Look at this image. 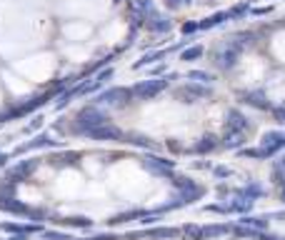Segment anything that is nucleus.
<instances>
[{"label":"nucleus","instance_id":"nucleus-20","mask_svg":"<svg viewBox=\"0 0 285 240\" xmlns=\"http://www.w3.org/2000/svg\"><path fill=\"white\" fill-rule=\"evenodd\" d=\"M145 235L153 238V240H168V238H175L178 230H173V228H155V230H148Z\"/></svg>","mask_w":285,"mask_h":240},{"label":"nucleus","instance_id":"nucleus-16","mask_svg":"<svg viewBox=\"0 0 285 240\" xmlns=\"http://www.w3.org/2000/svg\"><path fill=\"white\" fill-rule=\"evenodd\" d=\"M218 148V140H215V135H203L195 145H193V150L195 153H213Z\"/></svg>","mask_w":285,"mask_h":240},{"label":"nucleus","instance_id":"nucleus-18","mask_svg":"<svg viewBox=\"0 0 285 240\" xmlns=\"http://www.w3.org/2000/svg\"><path fill=\"white\" fill-rule=\"evenodd\" d=\"M243 143H245V133H225V138H223V145L230 148V150L240 148Z\"/></svg>","mask_w":285,"mask_h":240},{"label":"nucleus","instance_id":"nucleus-32","mask_svg":"<svg viewBox=\"0 0 285 240\" xmlns=\"http://www.w3.org/2000/svg\"><path fill=\"white\" fill-rule=\"evenodd\" d=\"M163 3L170 8V10H180V8H185V5H190L193 0H163Z\"/></svg>","mask_w":285,"mask_h":240},{"label":"nucleus","instance_id":"nucleus-4","mask_svg":"<svg viewBox=\"0 0 285 240\" xmlns=\"http://www.w3.org/2000/svg\"><path fill=\"white\" fill-rule=\"evenodd\" d=\"M175 98L180 103H198V100L210 98V88H205L203 83H188V85L175 90Z\"/></svg>","mask_w":285,"mask_h":240},{"label":"nucleus","instance_id":"nucleus-34","mask_svg":"<svg viewBox=\"0 0 285 240\" xmlns=\"http://www.w3.org/2000/svg\"><path fill=\"white\" fill-rule=\"evenodd\" d=\"M43 238H45V240H73L70 235H65V233H53V230L43 233Z\"/></svg>","mask_w":285,"mask_h":240},{"label":"nucleus","instance_id":"nucleus-12","mask_svg":"<svg viewBox=\"0 0 285 240\" xmlns=\"http://www.w3.org/2000/svg\"><path fill=\"white\" fill-rule=\"evenodd\" d=\"M238 98H240V103L253 105L258 110H270V103H268V98H265L263 90H248V93H240Z\"/></svg>","mask_w":285,"mask_h":240},{"label":"nucleus","instance_id":"nucleus-24","mask_svg":"<svg viewBox=\"0 0 285 240\" xmlns=\"http://www.w3.org/2000/svg\"><path fill=\"white\" fill-rule=\"evenodd\" d=\"M228 230H233L230 225H210V228H203V238H218V235H225Z\"/></svg>","mask_w":285,"mask_h":240},{"label":"nucleus","instance_id":"nucleus-26","mask_svg":"<svg viewBox=\"0 0 285 240\" xmlns=\"http://www.w3.org/2000/svg\"><path fill=\"white\" fill-rule=\"evenodd\" d=\"M188 80H195V83H203V85H205V83L213 80V75L205 73V70H190V73H188Z\"/></svg>","mask_w":285,"mask_h":240},{"label":"nucleus","instance_id":"nucleus-42","mask_svg":"<svg viewBox=\"0 0 285 240\" xmlns=\"http://www.w3.org/2000/svg\"><path fill=\"white\" fill-rule=\"evenodd\" d=\"M8 240H25V233H18V235H13V238H8Z\"/></svg>","mask_w":285,"mask_h":240},{"label":"nucleus","instance_id":"nucleus-40","mask_svg":"<svg viewBox=\"0 0 285 240\" xmlns=\"http://www.w3.org/2000/svg\"><path fill=\"white\" fill-rule=\"evenodd\" d=\"M40 123H43V118H35V120L28 125V130H35V128H40Z\"/></svg>","mask_w":285,"mask_h":240},{"label":"nucleus","instance_id":"nucleus-39","mask_svg":"<svg viewBox=\"0 0 285 240\" xmlns=\"http://www.w3.org/2000/svg\"><path fill=\"white\" fill-rule=\"evenodd\" d=\"M215 175H218V178H228V175H230V170L220 165V168H215Z\"/></svg>","mask_w":285,"mask_h":240},{"label":"nucleus","instance_id":"nucleus-6","mask_svg":"<svg viewBox=\"0 0 285 240\" xmlns=\"http://www.w3.org/2000/svg\"><path fill=\"white\" fill-rule=\"evenodd\" d=\"M173 185H175V188H178V193L188 200V205H190L193 200H200V198L205 195V190H203L195 180H190V178H175V180H173Z\"/></svg>","mask_w":285,"mask_h":240},{"label":"nucleus","instance_id":"nucleus-25","mask_svg":"<svg viewBox=\"0 0 285 240\" xmlns=\"http://www.w3.org/2000/svg\"><path fill=\"white\" fill-rule=\"evenodd\" d=\"M125 143H130V145H140V148H148V150H153V148H155V143H153V140L142 138V135H130Z\"/></svg>","mask_w":285,"mask_h":240},{"label":"nucleus","instance_id":"nucleus-7","mask_svg":"<svg viewBox=\"0 0 285 240\" xmlns=\"http://www.w3.org/2000/svg\"><path fill=\"white\" fill-rule=\"evenodd\" d=\"M283 148H285V133L270 130V133H265V135L260 138V150H263V155H265V158L275 155V153H278V150H283Z\"/></svg>","mask_w":285,"mask_h":240},{"label":"nucleus","instance_id":"nucleus-41","mask_svg":"<svg viewBox=\"0 0 285 240\" xmlns=\"http://www.w3.org/2000/svg\"><path fill=\"white\" fill-rule=\"evenodd\" d=\"M260 240H280V238H278V235H270V233H268V235H260Z\"/></svg>","mask_w":285,"mask_h":240},{"label":"nucleus","instance_id":"nucleus-28","mask_svg":"<svg viewBox=\"0 0 285 240\" xmlns=\"http://www.w3.org/2000/svg\"><path fill=\"white\" fill-rule=\"evenodd\" d=\"M240 223H243V225H250V228H255V230H263V228L268 225V218H248V215H245Z\"/></svg>","mask_w":285,"mask_h":240},{"label":"nucleus","instance_id":"nucleus-15","mask_svg":"<svg viewBox=\"0 0 285 240\" xmlns=\"http://www.w3.org/2000/svg\"><path fill=\"white\" fill-rule=\"evenodd\" d=\"M0 230H3V233H13V235H18V233H25V235H30V233H40L43 228H40V225H18V223H0Z\"/></svg>","mask_w":285,"mask_h":240},{"label":"nucleus","instance_id":"nucleus-21","mask_svg":"<svg viewBox=\"0 0 285 240\" xmlns=\"http://www.w3.org/2000/svg\"><path fill=\"white\" fill-rule=\"evenodd\" d=\"M233 233L238 235V238H255V240H260V230H255V228H250V225H235L233 228Z\"/></svg>","mask_w":285,"mask_h":240},{"label":"nucleus","instance_id":"nucleus-9","mask_svg":"<svg viewBox=\"0 0 285 240\" xmlns=\"http://www.w3.org/2000/svg\"><path fill=\"white\" fill-rule=\"evenodd\" d=\"M248 130H250L248 118L238 108H230L225 115V133H248Z\"/></svg>","mask_w":285,"mask_h":240},{"label":"nucleus","instance_id":"nucleus-10","mask_svg":"<svg viewBox=\"0 0 285 240\" xmlns=\"http://www.w3.org/2000/svg\"><path fill=\"white\" fill-rule=\"evenodd\" d=\"M85 138H90V140H123L125 135H123V130H120V128H115V125L105 123V125H98V128L88 130V133H85Z\"/></svg>","mask_w":285,"mask_h":240},{"label":"nucleus","instance_id":"nucleus-8","mask_svg":"<svg viewBox=\"0 0 285 240\" xmlns=\"http://www.w3.org/2000/svg\"><path fill=\"white\" fill-rule=\"evenodd\" d=\"M238 58H240V50H235L233 45H223L218 53H215V65L220 68V70H233L235 65H238Z\"/></svg>","mask_w":285,"mask_h":240},{"label":"nucleus","instance_id":"nucleus-43","mask_svg":"<svg viewBox=\"0 0 285 240\" xmlns=\"http://www.w3.org/2000/svg\"><path fill=\"white\" fill-rule=\"evenodd\" d=\"M5 163H8V155H3V153H0V168H3Z\"/></svg>","mask_w":285,"mask_h":240},{"label":"nucleus","instance_id":"nucleus-37","mask_svg":"<svg viewBox=\"0 0 285 240\" xmlns=\"http://www.w3.org/2000/svg\"><path fill=\"white\" fill-rule=\"evenodd\" d=\"M95 78H98V80H100V83H108V80H110V78H113V68H108V70H103V73H98V75H95Z\"/></svg>","mask_w":285,"mask_h":240},{"label":"nucleus","instance_id":"nucleus-33","mask_svg":"<svg viewBox=\"0 0 285 240\" xmlns=\"http://www.w3.org/2000/svg\"><path fill=\"white\" fill-rule=\"evenodd\" d=\"M270 113H273V118H275V123H280V125H285V105H280V108H270Z\"/></svg>","mask_w":285,"mask_h":240},{"label":"nucleus","instance_id":"nucleus-30","mask_svg":"<svg viewBox=\"0 0 285 240\" xmlns=\"http://www.w3.org/2000/svg\"><path fill=\"white\" fill-rule=\"evenodd\" d=\"M75 163H78V153H65L55 158V165H75Z\"/></svg>","mask_w":285,"mask_h":240},{"label":"nucleus","instance_id":"nucleus-11","mask_svg":"<svg viewBox=\"0 0 285 240\" xmlns=\"http://www.w3.org/2000/svg\"><path fill=\"white\" fill-rule=\"evenodd\" d=\"M145 28H148L150 33H155V35H163V33L170 30V20H168L165 15H160L158 10H153V13L145 18Z\"/></svg>","mask_w":285,"mask_h":240},{"label":"nucleus","instance_id":"nucleus-29","mask_svg":"<svg viewBox=\"0 0 285 240\" xmlns=\"http://www.w3.org/2000/svg\"><path fill=\"white\" fill-rule=\"evenodd\" d=\"M60 223H65V225H73V228H90V225H93L88 218H65V220H60Z\"/></svg>","mask_w":285,"mask_h":240},{"label":"nucleus","instance_id":"nucleus-5","mask_svg":"<svg viewBox=\"0 0 285 240\" xmlns=\"http://www.w3.org/2000/svg\"><path fill=\"white\" fill-rule=\"evenodd\" d=\"M142 168L148 173L158 175V178H170L173 170H175V160H165V158H158V155H148L142 158Z\"/></svg>","mask_w":285,"mask_h":240},{"label":"nucleus","instance_id":"nucleus-22","mask_svg":"<svg viewBox=\"0 0 285 240\" xmlns=\"http://www.w3.org/2000/svg\"><path fill=\"white\" fill-rule=\"evenodd\" d=\"M250 13V0H245V3H240V5H235V8H230L228 10V18L230 20H240L243 15H248Z\"/></svg>","mask_w":285,"mask_h":240},{"label":"nucleus","instance_id":"nucleus-19","mask_svg":"<svg viewBox=\"0 0 285 240\" xmlns=\"http://www.w3.org/2000/svg\"><path fill=\"white\" fill-rule=\"evenodd\" d=\"M163 55H165V50H153V53H148V55H142V58H140V60L133 65V68H135V70H140V68H145V65H150V63L160 60Z\"/></svg>","mask_w":285,"mask_h":240},{"label":"nucleus","instance_id":"nucleus-2","mask_svg":"<svg viewBox=\"0 0 285 240\" xmlns=\"http://www.w3.org/2000/svg\"><path fill=\"white\" fill-rule=\"evenodd\" d=\"M175 75L170 73V75H165V78H150V80H140L138 85H133L130 90H133V98H140V100H153L155 95H160L165 88H168V83L173 80Z\"/></svg>","mask_w":285,"mask_h":240},{"label":"nucleus","instance_id":"nucleus-38","mask_svg":"<svg viewBox=\"0 0 285 240\" xmlns=\"http://www.w3.org/2000/svg\"><path fill=\"white\" fill-rule=\"evenodd\" d=\"M270 10H273V8H270V5H268V8H253V10H250V13H253V15H268V13H270Z\"/></svg>","mask_w":285,"mask_h":240},{"label":"nucleus","instance_id":"nucleus-3","mask_svg":"<svg viewBox=\"0 0 285 240\" xmlns=\"http://www.w3.org/2000/svg\"><path fill=\"white\" fill-rule=\"evenodd\" d=\"M133 98V90L130 88H110V90H103L98 98H95V105H108V108H123L128 105Z\"/></svg>","mask_w":285,"mask_h":240},{"label":"nucleus","instance_id":"nucleus-23","mask_svg":"<svg viewBox=\"0 0 285 240\" xmlns=\"http://www.w3.org/2000/svg\"><path fill=\"white\" fill-rule=\"evenodd\" d=\"M198 58H203V48H200V45L185 48V50L180 53V60H185V63H193V60H198Z\"/></svg>","mask_w":285,"mask_h":240},{"label":"nucleus","instance_id":"nucleus-14","mask_svg":"<svg viewBox=\"0 0 285 240\" xmlns=\"http://www.w3.org/2000/svg\"><path fill=\"white\" fill-rule=\"evenodd\" d=\"M53 145H58L50 135H38L35 140H30V143H25V145H20L18 150H15V155L18 153H28V150H35V148H53Z\"/></svg>","mask_w":285,"mask_h":240},{"label":"nucleus","instance_id":"nucleus-17","mask_svg":"<svg viewBox=\"0 0 285 240\" xmlns=\"http://www.w3.org/2000/svg\"><path fill=\"white\" fill-rule=\"evenodd\" d=\"M223 20H230V18H228V10H225V13H215V15H210V18L200 20L198 25H200V30H210V28H218Z\"/></svg>","mask_w":285,"mask_h":240},{"label":"nucleus","instance_id":"nucleus-35","mask_svg":"<svg viewBox=\"0 0 285 240\" xmlns=\"http://www.w3.org/2000/svg\"><path fill=\"white\" fill-rule=\"evenodd\" d=\"M198 30H200L198 23H185V25H183V35H193V33H198Z\"/></svg>","mask_w":285,"mask_h":240},{"label":"nucleus","instance_id":"nucleus-45","mask_svg":"<svg viewBox=\"0 0 285 240\" xmlns=\"http://www.w3.org/2000/svg\"><path fill=\"white\" fill-rule=\"evenodd\" d=\"M280 163H283V165H285V155H283V160H280Z\"/></svg>","mask_w":285,"mask_h":240},{"label":"nucleus","instance_id":"nucleus-27","mask_svg":"<svg viewBox=\"0 0 285 240\" xmlns=\"http://www.w3.org/2000/svg\"><path fill=\"white\" fill-rule=\"evenodd\" d=\"M133 5H135V8H138V10H140L142 15H145V18H148V15H150V13L155 10V5H153V0H135Z\"/></svg>","mask_w":285,"mask_h":240},{"label":"nucleus","instance_id":"nucleus-1","mask_svg":"<svg viewBox=\"0 0 285 240\" xmlns=\"http://www.w3.org/2000/svg\"><path fill=\"white\" fill-rule=\"evenodd\" d=\"M105 123H108V115L98 105H88V108H83L75 115V133L78 135H85L88 130H93L98 125H105Z\"/></svg>","mask_w":285,"mask_h":240},{"label":"nucleus","instance_id":"nucleus-13","mask_svg":"<svg viewBox=\"0 0 285 240\" xmlns=\"http://www.w3.org/2000/svg\"><path fill=\"white\" fill-rule=\"evenodd\" d=\"M35 165H38L35 160H25V163H20L18 168H13V170L8 173V178H5V180H8V183H13V185H18V183L28 180V175L35 170Z\"/></svg>","mask_w":285,"mask_h":240},{"label":"nucleus","instance_id":"nucleus-31","mask_svg":"<svg viewBox=\"0 0 285 240\" xmlns=\"http://www.w3.org/2000/svg\"><path fill=\"white\" fill-rule=\"evenodd\" d=\"M183 230H185V235H190L193 240H203V228H198V225H185Z\"/></svg>","mask_w":285,"mask_h":240},{"label":"nucleus","instance_id":"nucleus-36","mask_svg":"<svg viewBox=\"0 0 285 240\" xmlns=\"http://www.w3.org/2000/svg\"><path fill=\"white\" fill-rule=\"evenodd\" d=\"M240 155H243V158H265L260 148H258V150H250V148H248V150H240Z\"/></svg>","mask_w":285,"mask_h":240},{"label":"nucleus","instance_id":"nucleus-46","mask_svg":"<svg viewBox=\"0 0 285 240\" xmlns=\"http://www.w3.org/2000/svg\"><path fill=\"white\" fill-rule=\"evenodd\" d=\"M115 3H120V0H115Z\"/></svg>","mask_w":285,"mask_h":240},{"label":"nucleus","instance_id":"nucleus-44","mask_svg":"<svg viewBox=\"0 0 285 240\" xmlns=\"http://www.w3.org/2000/svg\"><path fill=\"white\" fill-rule=\"evenodd\" d=\"M280 188H283V190H280V200L285 203V185H280Z\"/></svg>","mask_w":285,"mask_h":240}]
</instances>
